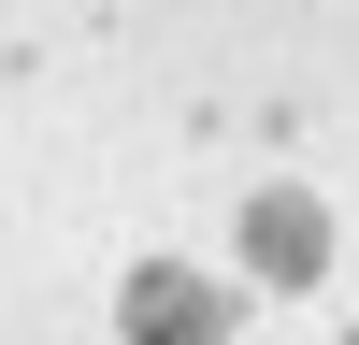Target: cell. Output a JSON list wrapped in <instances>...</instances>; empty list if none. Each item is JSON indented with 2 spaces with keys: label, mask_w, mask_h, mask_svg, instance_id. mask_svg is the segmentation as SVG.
Listing matches in <instances>:
<instances>
[{
  "label": "cell",
  "mask_w": 359,
  "mask_h": 345,
  "mask_svg": "<svg viewBox=\"0 0 359 345\" xmlns=\"http://www.w3.org/2000/svg\"><path fill=\"white\" fill-rule=\"evenodd\" d=\"M115 331H130V345H230V288L201 273V259H130Z\"/></svg>",
  "instance_id": "1"
},
{
  "label": "cell",
  "mask_w": 359,
  "mask_h": 345,
  "mask_svg": "<svg viewBox=\"0 0 359 345\" xmlns=\"http://www.w3.org/2000/svg\"><path fill=\"white\" fill-rule=\"evenodd\" d=\"M245 259H259V288H316L331 273V201L316 187H259L245 201Z\"/></svg>",
  "instance_id": "2"
},
{
  "label": "cell",
  "mask_w": 359,
  "mask_h": 345,
  "mask_svg": "<svg viewBox=\"0 0 359 345\" xmlns=\"http://www.w3.org/2000/svg\"><path fill=\"white\" fill-rule=\"evenodd\" d=\"M345 345H359V331H345Z\"/></svg>",
  "instance_id": "3"
}]
</instances>
